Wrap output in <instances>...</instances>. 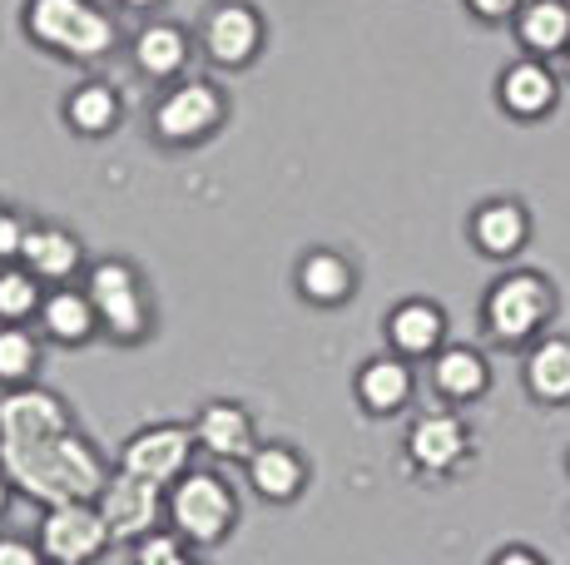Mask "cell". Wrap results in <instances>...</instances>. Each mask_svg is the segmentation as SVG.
<instances>
[{
	"mask_svg": "<svg viewBox=\"0 0 570 565\" xmlns=\"http://www.w3.org/2000/svg\"><path fill=\"white\" fill-rule=\"evenodd\" d=\"M0 472L20 496L40 506H65V502H100L109 486V462L105 452L85 437L80 427H60L46 437H16L0 442Z\"/></svg>",
	"mask_w": 570,
	"mask_h": 565,
	"instance_id": "6da1fadb",
	"label": "cell"
},
{
	"mask_svg": "<svg viewBox=\"0 0 570 565\" xmlns=\"http://www.w3.org/2000/svg\"><path fill=\"white\" fill-rule=\"evenodd\" d=\"M556 282L535 268H507L481 298V328L497 347H531L541 343L546 323L556 318Z\"/></svg>",
	"mask_w": 570,
	"mask_h": 565,
	"instance_id": "7a4b0ae2",
	"label": "cell"
},
{
	"mask_svg": "<svg viewBox=\"0 0 570 565\" xmlns=\"http://www.w3.org/2000/svg\"><path fill=\"white\" fill-rule=\"evenodd\" d=\"M26 36L46 56L60 60H105L119 46V30L95 0H26Z\"/></svg>",
	"mask_w": 570,
	"mask_h": 565,
	"instance_id": "3957f363",
	"label": "cell"
},
{
	"mask_svg": "<svg viewBox=\"0 0 570 565\" xmlns=\"http://www.w3.org/2000/svg\"><path fill=\"white\" fill-rule=\"evenodd\" d=\"M164 516H169V531L184 546H218V541H228V531L238 526V492L214 466H189V472L169 486Z\"/></svg>",
	"mask_w": 570,
	"mask_h": 565,
	"instance_id": "277c9868",
	"label": "cell"
},
{
	"mask_svg": "<svg viewBox=\"0 0 570 565\" xmlns=\"http://www.w3.org/2000/svg\"><path fill=\"white\" fill-rule=\"evenodd\" d=\"M85 293L95 303V318L100 333L119 347H139L155 328V313H149V293L145 278L129 258H100V264L85 268Z\"/></svg>",
	"mask_w": 570,
	"mask_h": 565,
	"instance_id": "5b68a950",
	"label": "cell"
},
{
	"mask_svg": "<svg viewBox=\"0 0 570 565\" xmlns=\"http://www.w3.org/2000/svg\"><path fill=\"white\" fill-rule=\"evenodd\" d=\"M228 119V95L218 90L214 80H174L169 90L159 95L155 115V139L169 149H194L204 139H214Z\"/></svg>",
	"mask_w": 570,
	"mask_h": 565,
	"instance_id": "8992f818",
	"label": "cell"
},
{
	"mask_svg": "<svg viewBox=\"0 0 570 565\" xmlns=\"http://www.w3.org/2000/svg\"><path fill=\"white\" fill-rule=\"evenodd\" d=\"M194 452H199V442H194L189 422H149V427H139L135 437L119 447L115 472H129V476H139V482H155L169 492V486L189 472Z\"/></svg>",
	"mask_w": 570,
	"mask_h": 565,
	"instance_id": "52a82bcc",
	"label": "cell"
},
{
	"mask_svg": "<svg viewBox=\"0 0 570 565\" xmlns=\"http://www.w3.org/2000/svg\"><path fill=\"white\" fill-rule=\"evenodd\" d=\"M36 546L50 565H95L115 541H109V526L95 502H65V506H46Z\"/></svg>",
	"mask_w": 570,
	"mask_h": 565,
	"instance_id": "ba28073f",
	"label": "cell"
},
{
	"mask_svg": "<svg viewBox=\"0 0 570 565\" xmlns=\"http://www.w3.org/2000/svg\"><path fill=\"white\" fill-rule=\"evenodd\" d=\"M164 502H169L164 486L139 482V476H129V472H115L109 486H105V496L95 506H100V516L109 526V541H129V546H139L145 536L159 531Z\"/></svg>",
	"mask_w": 570,
	"mask_h": 565,
	"instance_id": "9c48e42d",
	"label": "cell"
},
{
	"mask_svg": "<svg viewBox=\"0 0 570 565\" xmlns=\"http://www.w3.org/2000/svg\"><path fill=\"white\" fill-rule=\"evenodd\" d=\"M402 452L422 476H452L471 456V427L456 412H422L402 437Z\"/></svg>",
	"mask_w": 570,
	"mask_h": 565,
	"instance_id": "30bf717a",
	"label": "cell"
},
{
	"mask_svg": "<svg viewBox=\"0 0 570 565\" xmlns=\"http://www.w3.org/2000/svg\"><path fill=\"white\" fill-rule=\"evenodd\" d=\"M263 50V16L248 0H224L204 20V56L218 70H248Z\"/></svg>",
	"mask_w": 570,
	"mask_h": 565,
	"instance_id": "8fae6325",
	"label": "cell"
},
{
	"mask_svg": "<svg viewBox=\"0 0 570 565\" xmlns=\"http://www.w3.org/2000/svg\"><path fill=\"white\" fill-rule=\"evenodd\" d=\"M189 427H194L199 452L214 456V462H248L258 452V422L244 402H228V397L204 402Z\"/></svg>",
	"mask_w": 570,
	"mask_h": 565,
	"instance_id": "7c38bea8",
	"label": "cell"
},
{
	"mask_svg": "<svg viewBox=\"0 0 570 565\" xmlns=\"http://www.w3.org/2000/svg\"><path fill=\"white\" fill-rule=\"evenodd\" d=\"M497 105L511 119H521V125H535V119H546L556 105H561V80H556V70L546 60L521 56V60H511L507 70H501Z\"/></svg>",
	"mask_w": 570,
	"mask_h": 565,
	"instance_id": "4fadbf2b",
	"label": "cell"
},
{
	"mask_svg": "<svg viewBox=\"0 0 570 565\" xmlns=\"http://www.w3.org/2000/svg\"><path fill=\"white\" fill-rule=\"evenodd\" d=\"M16 264L30 268V274L40 282H50V288H65V282L85 268V244L60 224H26Z\"/></svg>",
	"mask_w": 570,
	"mask_h": 565,
	"instance_id": "5bb4252c",
	"label": "cell"
},
{
	"mask_svg": "<svg viewBox=\"0 0 570 565\" xmlns=\"http://www.w3.org/2000/svg\"><path fill=\"white\" fill-rule=\"evenodd\" d=\"M466 234H471V248L497 264L517 258L525 244H531V214H525L521 199H487L471 209L466 219Z\"/></svg>",
	"mask_w": 570,
	"mask_h": 565,
	"instance_id": "9a60e30c",
	"label": "cell"
},
{
	"mask_svg": "<svg viewBox=\"0 0 570 565\" xmlns=\"http://www.w3.org/2000/svg\"><path fill=\"white\" fill-rule=\"evenodd\" d=\"M412 387H416L412 363L397 353L367 357V363L353 373V397L367 417H397V412L412 402Z\"/></svg>",
	"mask_w": 570,
	"mask_h": 565,
	"instance_id": "2e32d148",
	"label": "cell"
},
{
	"mask_svg": "<svg viewBox=\"0 0 570 565\" xmlns=\"http://www.w3.org/2000/svg\"><path fill=\"white\" fill-rule=\"evenodd\" d=\"M70 407H65L60 393L50 387H10L0 393V442H16V437H46V432L70 427Z\"/></svg>",
	"mask_w": 570,
	"mask_h": 565,
	"instance_id": "e0dca14e",
	"label": "cell"
},
{
	"mask_svg": "<svg viewBox=\"0 0 570 565\" xmlns=\"http://www.w3.org/2000/svg\"><path fill=\"white\" fill-rule=\"evenodd\" d=\"M248 472V486L263 496V502L273 506H288L303 496V486H308V456L298 447H288V442H258V452L244 462Z\"/></svg>",
	"mask_w": 570,
	"mask_h": 565,
	"instance_id": "ac0fdd59",
	"label": "cell"
},
{
	"mask_svg": "<svg viewBox=\"0 0 570 565\" xmlns=\"http://www.w3.org/2000/svg\"><path fill=\"white\" fill-rule=\"evenodd\" d=\"M387 347L397 357H436L446 347V313L442 303L432 298H402L397 308L387 313Z\"/></svg>",
	"mask_w": 570,
	"mask_h": 565,
	"instance_id": "d6986e66",
	"label": "cell"
},
{
	"mask_svg": "<svg viewBox=\"0 0 570 565\" xmlns=\"http://www.w3.org/2000/svg\"><path fill=\"white\" fill-rule=\"evenodd\" d=\"M293 288H298L303 303H313V308H343L357 293V268H353V258L337 254V248H308V254L298 258V268H293Z\"/></svg>",
	"mask_w": 570,
	"mask_h": 565,
	"instance_id": "ffe728a7",
	"label": "cell"
},
{
	"mask_svg": "<svg viewBox=\"0 0 570 565\" xmlns=\"http://www.w3.org/2000/svg\"><path fill=\"white\" fill-rule=\"evenodd\" d=\"M40 338L60 343V347H85L100 333V318H95V303L85 288H50L46 303H40V318H36Z\"/></svg>",
	"mask_w": 570,
	"mask_h": 565,
	"instance_id": "44dd1931",
	"label": "cell"
},
{
	"mask_svg": "<svg viewBox=\"0 0 570 565\" xmlns=\"http://www.w3.org/2000/svg\"><path fill=\"white\" fill-rule=\"evenodd\" d=\"M521 383L541 407H570V338H541L525 347Z\"/></svg>",
	"mask_w": 570,
	"mask_h": 565,
	"instance_id": "7402d4cb",
	"label": "cell"
},
{
	"mask_svg": "<svg viewBox=\"0 0 570 565\" xmlns=\"http://www.w3.org/2000/svg\"><path fill=\"white\" fill-rule=\"evenodd\" d=\"M432 387L446 402H476V397H487V387H491L487 353H481V347H471V343H446L442 353L432 357Z\"/></svg>",
	"mask_w": 570,
	"mask_h": 565,
	"instance_id": "603a6c76",
	"label": "cell"
},
{
	"mask_svg": "<svg viewBox=\"0 0 570 565\" xmlns=\"http://www.w3.org/2000/svg\"><path fill=\"white\" fill-rule=\"evenodd\" d=\"M517 40L531 60L570 56V0H525L517 16Z\"/></svg>",
	"mask_w": 570,
	"mask_h": 565,
	"instance_id": "cb8c5ba5",
	"label": "cell"
},
{
	"mask_svg": "<svg viewBox=\"0 0 570 565\" xmlns=\"http://www.w3.org/2000/svg\"><path fill=\"white\" fill-rule=\"evenodd\" d=\"M189 56H194V46L174 20H155V26H145L135 36V70L145 80H184Z\"/></svg>",
	"mask_w": 570,
	"mask_h": 565,
	"instance_id": "d4e9b609",
	"label": "cell"
},
{
	"mask_svg": "<svg viewBox=\"0 0 570 565\" xmlns=\"http://www.w3.org/2000/svg\"><path fill=\"white\" fill-rule=\"evenodd\" d=\"M65 125L75 129L80 139H105L119 129V115H125V105H119V90L105 80H85L75 85L70 95H65Z\"/></svg>",
	"mask_w": 570,
	"mask_h": 565,
	"instance_id": "484cf974",
	"label": "cell"
},
{
	"mask_svg": "<svg viewBox=\"0 0 570 565\" xmlns=\"http://www.w3.org/2000/svg\"><path fill=\"white\" fill-rule=\"evenodd\" d=\"M40 373V333L26 323H0V393L30 387Z\"/></svg>",
	"mask_w": 570,
	"mask_h": 565,
	"instance_id": "4316f807",
	"label": "cell"
},
{
	"mask_svg": "<svg viewBox=\"0 0 570 565\" xmlns=\"http://www.w3.org/2000/svg\"><path fill=\"white\" fill-rule=\"evenodd\" d=\"M40 303H46V293H40V278L30 268L20 264L0 268V323H26L30 328L40 318Z\"/></svg>",
	"mask_w": 570,
	"mask_h": 565,
	"instance_id": "83f0119b",
	"label": "cell"
},
{
	"mask_svg": "<svg viewBox=\"0 0 570 565\" xmlns=\"http://www.w3.org/2000/svg\"><path fill=\"white\" fill-rule=\"evenodd\" d=\"M135 565H199L194 561V546H184L174 531H155L135 546Z\"/></svg>",
	"mask_w": 570,
	"mask_h": 565,
	"instance_id": "f1b7e54d",
	"label": "cell"
},
{
	"mask_svg": "<svg viewBox=\"0 0 570 565\" xmlns=\"http://www.w3.org/2000/svg\"><path fill=\"white\" fill-rule=\"evenodd\" d=\"M20 238H26V219L10 204H0V268L20 258Z\"/></svg>",
	"mask_w": 570,
	"mask_h": 565,
	"instance_id": "f546056e",
	"label": "cell"
},
{
	"mask_svg": "<svg viewBox=\"0 0 570 565\" xmlns=\"http://www.w3.org/2000/svg\"><path fill=\"white\" fill-rule=\"evenodd\" d=\"M525 0H466V10L476 20H487V26H501V20H517Z\"/></svg>",
	"mask_w": 570,
	"mask_h": 565,
	"instance_id": "4dcf8cb0",
	"label": "cell"
},
{
	"mask_svg": "<svg viewBox=\"0 0 570 565\" xmlns=\"http://www.w3.org/2000/svg\"><path fill=\"white\" fill-rule=\"evenodd\" d=\"M0 565H50V561L40 556V546H30V541L0 536Z\"/></svg>",
	"mask_w": 570,
	"mask_h": 565,
	"instance_id": "1f68e13d",
	"label": "cell"
},
{
	"mask_svg": "<svg viewBox=\"0 0 570 565\" xmlns=\"http://www.w3.org/2000/svg\"><path fill=\"white\" fill-rule=\"evenodd\" d=\"M491 565H546V556L531 546H501L497 556H491Z\"/></svg>",
	"mask_w": 570,
	"mask_h": 565,
	"instance_id": "d6a6232c",
	"label": "cell"
},
{
	"mask_svg": "<svg viewBox=\"0 0 570 565\" xmlns=\"http://www.w3.org/2000/svg\"><path fill=\"white\" fill-rule=\"evenodd\" d=\"M10 492H16V486H10V482H6V472H0V516L10 511Z\"/></svg>",
	"mask_w": 570,
	"mask_h": 565,
	"instance_id": "836d02e7",
	"label": "cell"
},
{
	"mask_svg": "<svg viewBox=\"0 0 570 565\" xmlns=\"http://www.w3.org/2000/svg\"><path fill=\"white\" fill-rule=\"evenodd\" d=\"M119 6H125V10H155L159 0H119Z\"/></svg>",
	"mask_w": 570,
	"mask_h": 565,
	"instance_id": "e575fe53",
	"label": "cell"
},
{
	"mask_svg": "<svg viewBox=\"0 0 570 565\" xmlns=\"http://www.w3.org/2000/svg\"><path fill=\"white\" fill-rule=\"evenodd\" d=\"M566 462H570V456H566Z\"/></svg>",
	"mask_w": 570,
	"mask_h": 565,
	"instance_id": "d590c367",
	"label": "cell"
}]
</instances>
